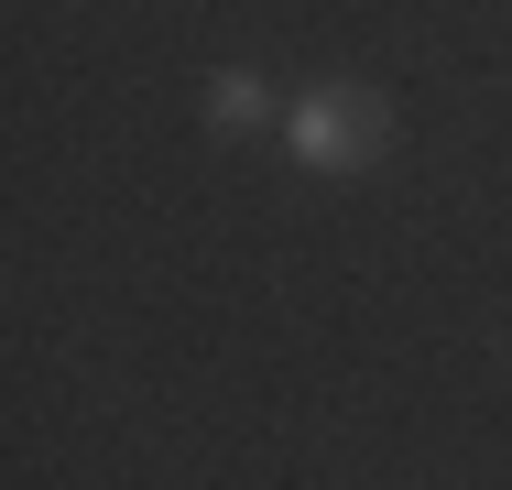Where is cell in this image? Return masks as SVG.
I'll return each mask as SVG.
<instances>
[{
    "label": "cell",
    "instance_id": "2",
    "mask_svg": "<svg viewBox=\"0 0 512 490\" xmlns=\"http://www.w3.org/2000/svg\"><path fill=\"white\" fill-rule=\"evenodd\" d=\"M197 120H207V142H262V131H284L262 66H218V77L197 88Z\"/></svg>",
    "mask_w": 512,
    "mask_h": 490
},
{
    "label": "cell",
    "instance_id": "1",
    "mask_svg": "<svg viewBox=\"0 0 512 490\" xmlns=\"http://www.w3.org/2000/svg\"><path fill=\"white\" fill-rule=\"evenodd\" d=\"M393 131H404V109L393 88H371V77H327V88L284 98V164L316 175V186H349V175H371L382 153H393Z\"/></svg>",
    "mask_w": 512,
    "mask_h": 490
}]
</instances>
